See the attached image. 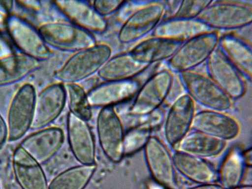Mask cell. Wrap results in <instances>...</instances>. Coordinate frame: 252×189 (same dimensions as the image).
Masks as SVG:
<instances>
[{"label":"cell","instance_id":"obj_1","mask_svg":"<svg viewBox=\"0 0 252 189\" xmlns=\"http://www.w3.org/2000/svg\"><path fill=\"white\" fill-rule=\"evenodd\" d=\"M196 19L212 30H241L252 25V1L212 0Z\"/></svg>","mask_w":252,"mask_h":189},{"label":"cell","instance_id":"obj_2","mask_svg":"<svg viewBox=\"0 0 252 189\" xmlns=\"http://www.w3.org/2000/svg\"><path fill=\"white\" fill-rule=\"evenodd\" d=\"M112 55L108 44H96L80 50L70 56L54 74L59 82L75 83L97 73Z\"/></svg>","mask_w":252,"mask_h":189},{"label":"cell","instance_id":"obj_3","mask_svg":"<svg viewBox=\"0 0 252 189\" xmlns=\"http://www.w3.org/2000/svg\"><path fill=\"white\" fill-rule=\"evenodd\" d=\"M220 36L219 31L211 30L184 41L166 61V67L176 74L195 70L218 48Z\"/></svg>","mask_w":252,"mask_h":189},{"label":"cell","instance_id":"obj_4","mask_svg":"<svg viewBox=\"0 0 252 189\" xmlns=\"http://www.w3.org/2000/svg\"><path fill=\"white\" fill-rule=\"evenodd\" d=\"M177 75L185 93L195 104L222 112L232 107L233 100L207 74L192 70Z\"/></svg>","mask_w":252,"mask_h":189},{"label":"cell","instance_id":"obj_5","mask_svg":"<svg viewBox=\"0 0 252 189\" xmlns=\"http://www.w3.org/2000/svg\"><path fill=\"white\" fill-rule=\"evenodd\" d=\"M174 73L167 67H159L143 82L130 108L132 116L149 114L160 107L168 96Z\"/></svg>","mask_w":252,"mask_h":189},{"label":"cell","instance_id":"obj_6","mask_svg":"<svg viewBox=\"0 0 252 189\" xmlns=\"http://www.w3.org/2000/svg\"><path fill=\"white\" fill-rule=\"evenodd\" d=\"M38 31L48 47L64 52L74 53L97 43L92 33L70 22L45 23Z\"/></svg>","mask_w":252,"mask_h":189},{"label":"cell","instance_id":"obj_7","mask_svg":"<svg viewBox=\"0 0 252 189\" xmlns=\"http://www.w3.org/2000/svg\"><path fill=\"white\" fill-rule=\"evenodd\" d=\"M36 92L31 83L23 84L15 92L7 114V140L16 141L31 128Z\"/></svg>","mask_w":252,"mask_h":189},{"label":"cell","instance_id":"obj_8","mask_svg":"<svg viewBox=\"0 0 252 189\" xmlns=\"http://www.w3.org/2000/svg\"><path fill=\"white\" fill-rule=\"evenodd\" d=\"M162 0H150L134 11L121 26L118 39L127 44L142 39L152 33L163 19Z\"/></svg>","mask_w":252,"mask_h":189},{"label":"cell","instance_id":"obj_9","mask_svg":"<svg viewBox=\"0 0 252 189\" xmlns=\"http://www.w3.org/2000/svg\"><path fill=\"white\" fill-rule=\"evenodd\" d=\"M98 138L101 149L111 161L118 163L124 155L125 131L114 106L101 108L96 120Z\"/></svg>","mask_w":252,"mask_h":189},{"label":"cell","instance_id":"obj_10","mask_svg":"<svg viewBox=\"0 0 252 189\" xmlns=\"http://www.w3.org/2000/svg\"><path fill=\"white\" fill-rule=\"evenodd\" d=\"M205 63L207 74L231 99L244 95L247 80L218 47Z\"/></svg>","mask_w":252,"mask_h":189},{"label":"cell","instance_id":"obj_11","mask_svg":"<svg viewBox=\"0 0 252 189\" xmlns=\"http://www.w3.org/2000/svg\"><path fill=\"white\" fill-rule=\"evenodd\" d=\"M144 150L147 167L155 182L167 189H177L173 155L165 144L152 135Z\"/></svg>","mask_w":252,"mask_h":189},{"label":"cell","instance_id":"obj_12","mask_svg":"<svg viewBox=\"0 0 252 189\" xmlns=\"http://www.w3.org/2000/svg\"><path fill=\"white\" fill-rule=\"evenodd\" d=\"M6 31L21 53L39 61L51 56L52 53L38 30L22 18L9 15Z\"/></svg>","mask_w":252,"mask_h":189},{"label":"cell","instance_id":"obj_13","mask_svg":"<svg viewBox=\"0 0 252 189\" xmlns=\"http://www.w3.org/2000/svg\"><path fill=\"white\" fill-rule=\"evenodd\" d=\"M195 103L184 93L169 105L164 118V135L167 143L176 146L191 129Z\"/></svg>","mask_w":252,"mask_h":189},{"label":"cell","instance_id":"obj_14","mask_svg":"<svg viewBox=\"0 0 252 189\" xmlns=\"http://www.w3.org/2000/svg\"><path fill=\"white\" fill-rule=\"evenodd\" d=\"M66 103L64 84L49 85L36 95L31 128L39 129L54 122L63 111Z\"/></svg>","mask_w":252,"mask_h":189},{"label":"cell","instance_id":"obj_15","mask_svg":"<svg viewBox=\"0 0 252 189\" xmlns=\"http://www.w3.org/2000/svg\"><path fill=\"white\" fill-rule=\"evenodd\" d=\"M64 134L57 126L45 127L31 133L19 146L40 164L53 158L63 145Z\"/></svg>","mask_w":252,"mask_h":189},{"label":"cell","instance_id":"obj_16","mask_svg":"<svg viewBox=\"0 0 252 189\" xmlns=\"http://www.w3.org/2000/svg\"><path fill=\"white\" fill-rule=\"evenodd\" d=\"M191 129L227 142L239 136L241 126L234 117L225 112L205 109L195 112Z\"/></svg>","mask_w":252,"mask_h":189},{"label":"cell","instance_id":"obj_17","mask_svg":"<svg viewBox=\"0 0 252 189\" xmlns=\"http://www.w3.org/2000/svg\"><path fill=\"white\" fill-rule=\"evenodd\" d=\"M67 133L71 152L80 164H95V141L88 121L69 112Z\"/></svg>","mask_w":252,"mask_h":189},{"label":"cell","instance_id":"obj_18","mask_svg":"<svg viewBox=\"0 0 252 189\" xmlns=\"http://www.w3.org/2000/svg\"><path fill=\"white\" fill-rule=\"evenodd\" d=\"M141 85L134 79L104 81L88 91L87 97L92 107L114 106L135 96Z\"/></svg>","mask_w":252,"mask_h":189},{"label":"cell","instance_id":"obj_19","mask_svg":"<svg viewBox=\"0 0 252 189\" xmlns=\"http://www.w3.org/2000/svg\"><path fill=\"white\" fill-rule=\"evenodd\" d=\"M54 3L69 22L91 33H102L108 27L105 17L100 15L88 1L61 0Z\"/></svg>","mask_w":252,"mask_h":189},{"label":"cell","instance_id":"obj_20","mask_svg":"<svg viewBox=\"0 0 252 189\" xmlns=\"http://www.w3.org/2000/svg\"><path fill=\"white\" fill-rule=\"evenodd\" d=\"M11 164L14 176L21 189H47L48 184L41 164L19 145L13 151Z\"/></svg>","mask_w":252,"mask_h":189},{"label":"cell","instance_id":"obj_21","mask_svg":"<svg viewBox=\"0 0 252 189\" xmlns=\"http://www.w3.org/2000/svg\"><path fill=\"white\" fill-rule=\"evenodd\" d=\"M218 47L239 70L247 81H252L251 41L239 33L230 32L220 34Z\"/></svg>","mask_w":252,"mask_h":189},{"label":"cell","instance_id":"obj_22","mask_svg":"<svg viewBox=\"0 0 252 189\" xmlns=\"http://www.w3.org/2000/svg\"><path fill=\"white\" fill-rule=\"evenodd\" d=\"M183 42L151 35L141 40L130 51L139 63L151 65L167 61Z\"/></svg>","mask_w":252,"mask_h":189},{"label":"cell","instance_id":"obj_23","mask_svg":"<svg viewBox=\"0 0 252 189\" xmlns=\"http://www.w3.org/2000/svg\"><path fill=\"white\" fill-rule=\"evenodd\" d=\"M151 65L139 63L129 51L111 56L97 74L104 81L128 80L143 73Z\"/></svg>","mask_w":252,"mask_h":189},{"label":"cell","instance_id":"obj_24","mask_svg":"<svg viewBox=\"0 0 252 189\" xmlns=\"http://www.w3.org/2000/svg\"><path fill=\"white\" fill-rule=\"evenodd\" d=\"M173 155L176 171L199 184L218 181V171L205 159L176 150Z\"/></svg>","mask_w":252,"mask_h":189},{"label":"cell","instance_id":"obj_25","mask_svg":"<svg viewBox=\"0 0 252 189\" xmlns=\"http://www.w3.org/2000/svg\"><path fill=\"white\" fill-rule=\"evenodd\" d=\"M226 142L192 129L176 145V150L205 159L221 154L226 148Z\"/></svg>","mask_w":252,"mask_h":189},{"label":"cell","instance_id":"obj_26","mask_svg":"<svg viewBox=\"0 0 252 189\" xmlns=\"http://www.w3.org/2000/svg\"><path fill=\"white\" fill-rule=\"evenodd\" d=\"M40 66V61L22 53L0 58V87L20 81Z\"/></svg>","mask_w":252,"mask_h":189},{"label":"cell","instance_id":"obj_27","mask_svg":"<svg viewBox=\"0 0 252 189\" xmlns=\"http://www.w3.org/2000/svg\"><path fill=\"white\" fill-rule=\"evenodd\" d=\"M211 30L196 19L189 20L170 18L161 21L151 35L184 41Z\"/></svg>","mask_w":252,"mask_h":189},{"label":"cell","instance_id":"obj_28","mask_svg":"<svg viewBox=\"0 0 252 189\" xmlns=\"http://www.w3.org/2000/svg\"><path fill=\"white\" fill-rule=\"evenodd\" d=\"M96 169L95 164H80L68 168L55 176L47 189H84Z\"/></svg>","mask_w":252,"mask_h":189},{"label":"cell","instance_id":"obj_29","mask_svg":"<svg viewBox=\"0 0 252 189\" xmlns=\"http://www.w3.org/2000/svg\"><path fill=\"white\" fill-rule=\"evenodd\" d=\"M246 168L242 151L238 148L232 149L225 156L218 171L220 185L226 189H232L240 185Z\"/></svg>","mask_w":252,"mask_h":189},{"label":"cell","instance_id":"obj_30","mask_svg":"<svg viewBox=\"0 0 252 189\" xmlns=\"http://www.w3.org/2000/svg\"><path fill=\"white\" fill-rule=\"evenodd\" d=\"M64 86L69 112L88 121L92 117V107L89 102L84 89L75 83H64Z\"/></svg>","mask_w":252,"mask_h":189},{"label":"cell","instance_id":"obj_31","mask_svg":"<svg viewBox=\"0 0 252 189\" xmlns=\"http://www.w3.org/2000/svg\"><path fill=\"white\" fill-rule=\"evenodd\" d=\"M151 123L136 125L127 130L124 137V155H132L144 149L152 136L153 128Z\"/></svg>","mask_w":252,"mask_h":189},{"label":"cell","instance_id":"obj_32","mask_svg":"<svg viewBox=\"0 0 252 189\" xmlns=\"http://www.w3.org/2000/svg\"><path fill=\"white\" fill-rule=\"evenodd\" d=\"M212 0H181L178 9L171 18L195 19Z\"/></svg>","mask_w":252,"mask_h":189},{"label":"cell","instance_id":"obj_33","mask_svg":"<svg viewBox=\"0 0 252 189\" xmlns=\"http://www.w3.org/2000/svg\"><path fill=\"white\" fill-rule=\"evenodd\" d=\"M125 2L121 0H94L92 4L96 11L105 17L122 8Z\"/></svg>","mask_w":252,"mask_h":189},{"label":"cell","instance_id":"obj_34","mask_svg":"<svg viewBox=\"0 0 252 189\" xmlns=\"http://www.w3.org/2000/svg\"><path fill=\"white\" fill-rule=\"evenodd\" d=\"M181 2V0H162L164 14L162 20L173 17L176 13Z\"/></svg>","mask_w":252,"mask_h":189},{"label":"cell","instance_id":"obj_35","mask_svg":"<svg viewBox=\"0 0 252 189\" xmlns=\"http://www.w3.org/2000/svg\"><path fill=\"white\" fill-rule=\"evenodd\" d=\"M8 10L6 8L2 1L0 0V31L5 32L8 18L9 16Z\"/></svg>","mask_w":252,"mask_h":189},{"label":"cell","instance_id":"obj_36","mask_svg":"<svg viewBox=\"0 0 252 189\" xmlns=\"http://www.w3.org/2000/svg\"><path fill=\"white\" fill-rule=\"evenodd\" d=\"M7 140L6 122L0 114V145H3Z\"/></svg>","mask_w":252,"mask_h":189},{"label":"cell","instance_id":"obj_37","mask_svg":"<svg viewBox=\"0 0 252 189\" xmlns=\"http://www.w3.org/2000/svg\"><path fill=\"white\" fill-rule=\"evenodd\" d=\"M18 2L23 7L32 10L39 11L41 8V4L39 1L19 0L18 1Z\"/></svg>","mask_w":252,"mask_h":189},{"label":"cell","instance_id":"obj_38","mask_svg":"<svg viewBox=\"0 0 252 189\" xmlns=\"http://www.w3.org/2000/svg\"><path fill=\"white\" fill-rule=\"evenodd\" d=\"M12 50L6 41L0 36V58L13 54Z\"/></svg>","mask_w":252,"mask_h":189},{"label":"cell","instance_id":"obj_39","mask_svg":"<svg viewBox=\"0 0 252 189\" xmlns=\"http://www.w3.org/2000/svg\"><path fill=\"white\" fill-rule=\"evenodd\" d=\"M187 189H226L221 185L215 183L199 184V185L190 187Z\"/></svg>","mask_w":252,"mask_h":189},{"label":"cell","instance_id":"obj_40","mask_svg":"<svg viewBox=\"0 0 252 189\" xmlns=\"http://www.w3.org/2000/svg\"><path fill=\"white\" fill-rule=\"evenodd\" d=\"M242 156L246 166L251 168L252 166V150L250 148L242 152Z\"/></svg>","mask_w":252,"mask_h":189},{"label":"cell","instance_id":"obj_41","mask_svg":"<svg viewBox=\"0 0 252 189\" xmlns=\"http://www.w3.org/2000/svg\"><path fill=\"white\" fill-rule=\"evenodd\" d=\"M232 189H252V187L251 185H240Z\"/></svg>","mask_w":252,"mask_h":189},{"label":"cell","instance_id":"obj_42","mask_svg":"<svg viewBox=\"0 0 252 189\" xmlns=\"http://www.w3.org/2000/svg\"><path fill=\"white\" fill-rule=\"evenodd\" d=\"M156 183V182H155ZM155 186L154 187V189H167L165 188L160 186V185L156 183Z\"/></svg>","mask_w":252,"mask_h":189},{"label":"cell","instance_id":"obj_43","mask_svg":"<svg viewBox=\"0 0 252 189\" xmlns=\"http://www.w3.org/2000/svg\"><path fill=\"white\" fill-rule=\"evenodd\" d=\"M0 146H1V145H0Z\"/></svg>","mask_w":252,"mask_h":189},{"label":"cell","instance_id":"obj_44","mask_svg":"<svg viewBox=\"0 0 252 189\" xmlns=\"http://www.w3.org/2000/svg\"></svg>","mask_w":252,"mask_h":189}]
</instances>
